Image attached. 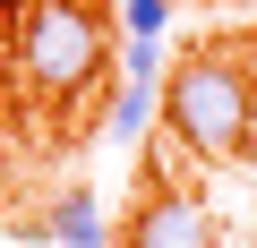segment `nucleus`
Wrapping results in <instances>:
<instances>
[{
  "mask_svg": "<svg viewBox=\"0 0 257 248\" xmlns=\"http://www.w3.org/2000/svg\"><path fill=\"white\" fill-rule=\"evenodd\" d=\"M18 77L43 103H86L120 69V35L103 18V0H18Z\"/></svg>",
  "mask_w": 257,
  "mask_h": 248,
  "instance_id": "obj_2",
  "label": "nucleus"
},
{
  "mask_svg": "<svg viewBox=\"0 0 257 248\" xmlns=\"http://www.w3.org/2000/svg\"><path fill=\"white\" fill-rule=\"evenodd\" d=\"M172 26V0H128V43H163Z\"/></svg>",
  "mask_w": 257,
  "mask_h": 248,
  "instance_id": "obj_6",
  "label": "nucleus"
},
{
  "mask_svg": "<svg viewBox=\"0 0 257 248\" xmlns=\"http://www.w3.org/2000/svg\"><path fill=\"white\" fill-rule=\"evenodd\" d=\"M155 103H163V86L120 77V86H111V111H103V129H111L120 146H146V129H155Z\"/></svg>",
  "mask_w": 257,
  "mask_h": 248,
  "instance_id": "obj_5",
  "label": "nucleus"
},
{
  "mask_svg": "<svg viewBox=\"0 0 257 248\" xmlns=\"http://www.w3.org/2000/svg\"><path fill=\"white\" fill-rule=\"evenodd\" d=\"M43 231H52L60 248H111V222H103V197H94V188H69Z\"/></svg>",
  "mask_w": 257,
  "mask_h": 248,
  "instance_id": "obj_4",
  "label": "nucleus"
},
{
  "mask_svg": "<svg viewBox=\"0 0 257 248\" xmlns=\"http://www.w3.org/2000/svg\"><path fill=\"white\" fill-rule=\"evenodd\" d=\"M120 60H128V77H138V86H163V69H172V60H163V43H128Z\"/></svg>",
  "mask_w": 257,
  "mask_h": 248,
  "instance_id": "obj_7",
  "label": "nucleus"
},
{
  "mask_svg": "<svg viewBox=\"0 0 257 248\" xmlns=\"http://www.w3.org/2000/svg\"><path fill=\"white\" fill-rule=\"evenodd\" d=\"M128 248H214V214H206L189 188L155 180V188L138 197V214H128Z\"/></svg>",
  "mask_w": 257,
  "mask_h": 248,
  "instance_id": "obj_3",
  "label": "nucleus"
},
{
  "mask_svg": "<svg viewBox=\"0 0 257 248\" xmlns=\"http://www.w3.org/2000/svg\"><path fill=\"white\" fill-rule=\"evenodd\" d=\"M248 60H257V35H248Z\"/></svg>",
  "mask_w": 257,
  "mask_h": 248,
  "instance_id": "obj_8",
  "label": "nucleus"
},
{
  "mask_svg": "<svg viewBox=\"0 0 257 248\" xmlns=\"http://www.w3.org/2000/svg\"><path fill=\"white\" fill-rule=\"evenodd\" d=\"M155 120L172 129L180 154L240 163L257 146V60H248V43H197L189 60H172Z\"/></svg>",
  "mask_w": 257,
  "mask_h": 248,
  "instance_id": "obj_1",
  "label": "nucleus"
}]
</instances>
